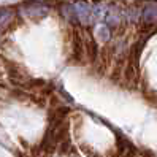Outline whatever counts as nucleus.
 <instances>
[{"label": "nucleus", "instance_id": "nucleus-1", "mask_svg": "<svg viewBox=\"0 0 157 157\" xmlns=\"http://www.w3.org/2000/svg\"><path fill=\"white\" fill-rule=\"evenodd\" d=\"M75 6V13L78 17V22L81 24H92L94 22V16H92V5L87 2H75L73 3Z\"/></svg>", "mask_w": 157, "mask_h": 157}, {"label": "nucleus", "instance_id": "nucleus-2", "mask_svg": "<svg viewBox=\"0 0 157 157\" xmlns=\"http://www.w3.org/2000/svg\"><path fill=\"white\" fill-rule=\"evenodd\" d=\"M22 11H24V14L32 17V19H40V17L49 13V8L41 2H29V3L22 5Z\"/></svg>", "mask_w": 157, "mask_h": 157}, {"label": "nucleus", "instance_id": "nucleus-3", "mask_svg": "<svg viewBox=\"0 0 157 157\" xmlns=\"http://www.w3.org/2000/svg\"><path fill=\"white\" fill-rule=\"evenodd\" d=\"M141 19L147 24L157 21V2H147L141 10Z\"/></svg>", "mask_w": 157, "mask_h": 157}, {"label": "nucleus", "instance_id": "nucleus-4", "mask_svg": "<svg viewBox=\"0 0 157 157\" xmlns=\"http://www.w3.org/2000/svg\"><path fill=\"white\" fill-rule=\"evenodd\" d=\"M13 19V10L11 8H0V30H3L5 27L11 22Z\"/></svg>", "mask_w": 157, "mask_h": 157}, {"label": "nucleus", "instance_id": "nucleus-5", "mask_svg": "<svg viewBox=\"0 0 157 157\" xmlns=\"http://www.w3.org/2000/svg\"><path fill=\"white\" fill-rule=\"evenodd\" d=\"M62 14L67 17V19L70 22H78V17H76V13H75V6H73V3H63L62 6Z\"/></svg>", "mask_w": 157, "mask_h": 157}, {"label": "nucleus", "instance_id": "nucleus-6", "mask_svg": "<svg viewBox=\"0 0 157 157\" xmlns=\"http://www.w3.org/2000/svg\"><path fill=\"white\" fill-rule=\"evenodd\" d=\"M95 33L98 36V41H101V43H105V41L109 40V29H108V25H98Z\"/></svg>", "mask_w": 157, "mask_h": 157}]
</instances>
